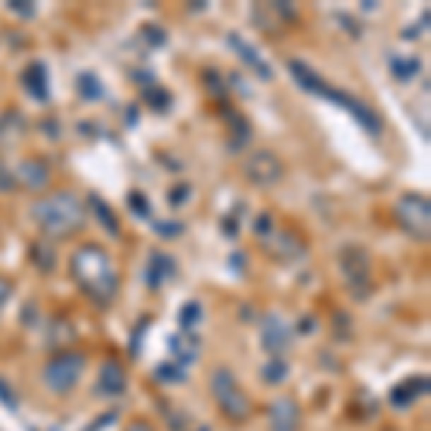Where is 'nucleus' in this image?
Listing matches in <instances>:
<instances>
[{
    "label": "nucleus",
    "instance_id": "obj_1",
    "mask_svg": "<svg viewBox=\"0 0 431 431\" xmlns=\"http://www.w3.org/2000/svg\"><path fill=\"white\" fill-rule=\"evenodd\" d=\"M72 276L83 293H90L95 302H110L118 290V276L112 259L98 244H83L72 256Z\"/></svg>",
    "mask_w": 431,
    "mask_h": 431
},
{
    "label": "nucleus",
    "instance_id": "obj_2",
    "mask_svg": "<svg viewBox=\"0 0 431 431\" xmlns=\"http://www.w3.org/2000/svg\"><path fill=\"white\" fill-rule=\"evenodd\" d=\"M32 219L47 236L66 239L69 233L81 230L86 222V210L75 193H52L32 204Z\"/></svg>",
    "mask_w": 431,
    "mask_h": 431
},
{
    "label": "nucleus",
    "instance_id": "obj_3",
    "mask_svg": "<svg viewBox=\"0 0 431 431\" xmlns=\"http://www.w3.org/2000/svg\"><path fill=\"white\" fill-rule=\"evenodd\" d=\"M394 219L414 239H428L431 230V204L420 193H403L394 204Z\"/></svg>",
    "mask_w": 431,
    "mask_h": 431
},
{
    "label": "nucleus",
    "instance_id": "obj_4",
    "mask_svg": "<svg viewBox=\"0 0 431 431\" xmlns=\"http://www.w3.org/2000/svg\"><path fill=\"white\" fill-rule=\"evenodd\" d=\"M210 388H213V397L219 403V408L230 417V420H244L250 414V403L244 397V391L239 388L236 377L228 371V368H219L210 379Z\"/></svg>",
    "mask_w": 431,
    "mask_h": 431
},
{
    "label": "nucleus",
    "instance_id": "obj_5",
    "mask_svg": "<svg viewBox=\"0 0 431 431\" xmlns=\"http://www.w3.org/2000/svg\"><path fill=\"white\" fill-rule=\"evenodd\" d=\"M83 365H86V357L78 354V351L61 354V357H55V360L47 362V368H43V382H47L49 391H55V394H66L69 388L81 379Z\"/></svg>",
    "mask_w": 431,
    "mask_h": 431
},
{
    "label": "nucleus",
    "instance_id": "obj_6",
    "mask_svg": "<svg viewBox=\"0 0 431 431\" xmlns=\"http://www.w3.org/2000/svg\"><path fill=\"white\" fill-rule=\"evenodd\" d=\"M339 268H342V276L348 282V288L362 299L368 290H371V256L365 247H345L339 253Z\"/></svg>",
    "mask_w": 431,
    "mask_h": 431
},
{
    "label": "nucleus",
    "instance_id": "obj_7",
    "mask_svg": "<svg viewBox=\"0 0 431 431\" xmlns=\"http://www.w3.org/2000/svg\"><path fill=\"white\" fill-rule=\"evenodd\" d=\"M242 167H244L247 182L256 184V187H273L285 176L282 158L276 153H271V150H256V153H250Z\"/></svg>",
    "mask_w": 431,
    "mask_h": 431
},
{
    "label": "nucleus",
    "instance_id": "obj_8",
    "mask_svg": "<svg viewBox=\"0 0 431 431\" xmlns=\"http://www.w3.org/2000/svg\"><path fill=\"white\" fill-rule=\"evenodd\" d=\"M288 69H290V75H293V81L302 86L305 93H314V95H319V98H328V101H333L336 98V90L333 86H328L308 64H302V61H290L288 64Z\"/></svg>",
    "mask_w": 431,
    "mask_h": 431
},
{
    "label": "nucleus",
    "instance_id": "obj_9",
    "mask_svg": "<svg viewBox=\"0 0 431 431\" xmlns=\"http://www.w3.org/2000/svg\"><path fill=\"white\" fill-rule=\"evenodd\" d=\"M262 345H265V351H271V354H282V351L290 348V328L279 314L265 317V322H262Z\"/></svg>",
    "mask_w": 431,
    "mask_h": 431
},
{
    "label": "nucleus",
    "instance_id": "obj_10",
    "mask_svg": "<svg viewBox=\"0 0 431 431\" xmlns=\"http://www.w3.org/2000/svg\"><path fill=\"white\" fill-rule=\"evenodd\" d=\"M268 420H271V431H299L302 411H299V406H296L293 397H279L271 406Z\"/></svg>",
    "mask_w": 431,
    "mask_h": 431
},
{
    "label": "nucleus",
    "instance_id": "obj_11",
    "mask_svg": "<svg viewBox=\"0 0 431 431\" xmlns=\"http://www.w3.org/2000/svg\"><path fill=\"white\" fill-rule=\"evenodd\" d=\"M333 104H339V107H345V110H348L365 129H368V133H374V136H379V129H382V124H379V118H377V112L371 110V107H365L362 101H357L354 95H348V93H339L336 90V98H333Z\"/></svg>",
    "mask_w": 431,
    "mask_h": 431
},
{
    "label": "nucleus",
    "instance_id": "obj_12",
    "mask_svg": "<svg viewBox=\"0 0 431 431\" xmlns=\"http://www.w3.org/2000/svg\"><path fill=\"white\" fill-rule=\"evenodd\" d=\"M98 391L104 394V397H118V394H124V388H126V374H124V368L118 365V362H104L101 365V371H98Z\"/></svg>",
    "mask_w": 431,
    "mask_h": 431
},
{
    "label": "nucleus",
    "instance_id": "obj_13",
    "mask_svg": "<svg viewBox=\"0 0 431 431\" xmlns=\"http://www.w3.org/2000/svg\"><path fill=\"white\" fill-rule=\"evenodd\" d=\"M228 40H230V47H233V52L259 75V78H262V81H271L273 78V72H271V66L262 61V58H259L256 52H253V47H250V43L247 40H242L239 35H228Z\"/></svg>",
    "mask_w": 431,
    "mask_h": 431
},
{
    "label": "nucleus",
    "instance_id": "obj_14",
    "mask_svg": "<svg viewBox=\"0 0 431 431\" xmlns=\"http://www.w3.org/2000/svg\"><path fill=\"white\" fill-rule=\"evenodd\" d=\"M23 83H26V90L35 101H47L49 98V86H47V69H43V64H32L23 75Z\"/></svg>",
    "mask_w": 431,
    "mask_h": 431
},
{
    "label": "nucleus",
    "instance_id": "obj_15",
    "mask_svg": "<svg viewBox=\"0 0 431 431\" xmlns=\"http://www.w3.org/2000/svg\"><path fill=\"white\" fill-rule=\"evenodd\" d=\"M18 179L26 187L40 190V187H47V182H49V170H47V164H40V161H23L18 167Z\"/></svg>",
    "mask_w": 431,
    "mask_h": 431
},
{
    "label": "nucleus",
    "instance_id": "obj_16",
    "mask_svg": "<svg viewBox=\"0 0 431 431\" xmlns=\"http://www.w3.org/2000/svg\"><path fill=\"white\" fill-rule=\"evenodd\" d=\"M172 259L170 256H164V253H153V259H150V268H147V282H150V288H161L170 276H172Z\"/></svg>",
    "mask_w": 431,
    "mask_h": 431
},
{
    "label": "nucleus",
    "instance_id": "obj_17",
    "mask_svg": "<svg viewBox=\"0 0 431 431\" xmlns=\"http://www.w3.org/2000/svg\"><path fill=\"white\" fill-rule=\"evenodd\" d=\"M90 207H93V213L98 216V222L104 225V230L112 236V239H118L121 236V225H118V219H115V213H112V207L101 199V196H90Z\"/></svg>",
    "mask_w": 431,
    "mask_h": 431
},
{
    "label": "nucleus",
    "instance_id": "obj_18",
    "mask_svg": "<svg viewBox=\"0 0 431 431\" xmlns=\"http://www.w3.org/2000/svg\"><path fill=\"white\" fill-rule=\"evenodd\" d=\"M411 391H417V394H425V391H428V379H411V382H406V385L394 388V394H391V403H394V406H408V403H414L417 397H414Z\"/></svg>",
    "mask_w": 431,
    "mask_h": 431
},
{
    "label": "nucleus",
    "instance_id": "obj_19",
    "mask_svg": "<svg viewBox=\"0 0 431 431\" xmlns=\"http://www.w3.org/2000/svg\"><path fill=\"white\" fill-rule=\"evenodd\" d=\"M32 262L40 268V271H52L55 268V250H49L47 244H43V242H35L32 244Z\"/></svg>",
    "mask_w": 431,
    "mask_h": 431
},
{
    "label": "nucleus",
    "instance_id": "obj_20",
    "mask_svg": "<svg viewBox=\"0 0 431 431\" xmlns=\"http://www.w3.org/2000/svg\"><path fill=\"white\" fill-rule=\"evenodd\" d=\"M78 86H81V93H83V98H90V101H95V98H101V83H98V78H93L90 72H83V75L78 78Z\"/></svg>",
    "mask_w": 431,
    "mask_h": 431
},
{
    "label": "nucleus",
    "instance_id": "obj_21",
    "mask_svg": "<svg viewBox=\"0 0 431 431\" xmlns=\"http://www.w3.org/2000/svg\"><path fill=\"white\" fill-rule=\"evenodd\" d=\"M182 328L184 331H190V328H196L199 325V319H201V305H199V302H190V305H184L182 308Z\"/></svg>",
    "mask_w": 431,
    "mask_h": 431
},
{
    "label": "nucleus",
    "instance_id": "obj_22",
    "mask_svg": "<svg viewBox=\"0 0 431 431\" xmlns=\"http://www.w3.org/2000/svg\"><path fill=\"white\" fill-rule=\"evenodd\" d=\"M262 377H265L268 382H282V379L288 377V365H285L282 360H273V362H268V365H265Z\"/></svg>",
    "mask_w": 431,
    "mask_h": 431
},
{
    "label": "nucleus",
    "instance_id": "obj_23",
    "mask_svg": "<svg viewBox=\"0 0 431 431\" xmlns=\"http://www.w3.org/2000/svg\"><path fill=\"white\" fill-rule=\"evenodd\" d=\"M129 207H133L138 216H150V201L141 193H129Z\"/></svg>",
    "mask_w": 431,
    "mask_h": 431
},
{
    "label": "nucleus",
    "instance_id": "obj_24",
    "mask_svg": "<svg viewBox=\"0 0 431 431\" xmlns=\"http://www.w3.org/2000/svg\"><path fill=\"white\" fill-rule=\"evenodd\" d=\"M155 230H158V236H179L184 230V225L182 222H158Z\"/></svg>",
    "mask_w": 431,
    "mask_h": 431
},
{
    "label": "nucleus",
    "instance_id": "obj_25",
    "mask_svg": "<svg viewBox=\"0 0 431 431\" xmlns=\"http://www.w3.org/2000/svg\"><path fill=\"white\" fill-rule=\"evenodd\" d=\"M391 69H394V75H400V78H411V72H417V61H394L391 64Z\"/></svg>",
    "mask_w": 431,
    "mask_h": 431
},
{
    "label": "nucleus",
    "instance_id": "obj_26",
    "mask_svg": "<svg viewBox=\"0 0 431 431\" xmlns=\"http://www.w3.org/2000/svg\"><path fill=\"white\" fill-rule=\"evenodd\" d=\"M256 236H271V216H259L256 219Z\"/></svg>",
    "mask_w": 431,
    "mask_h": 431
},
{
    "label": "nucleus",
    "instance_id": "obj_27",
    "mask_svg": "<svg viewBox=\"0 0 431 431\" xmlns=\"http://www.w3.org/2000/svg\"><path fill=\"white\" fill-rule=\"evenodd\" d=\"M0 403H6L12 411L18 408V403H15V397H12V391H9V385H4V382H0Z\"/></svg>",
    "mask_w": 431,
    "mask_h": 431
},
{
    "label": "nucleus",
    "instance_id": "obj_28",
    "mask_svg": "<svg viewBox=\"0 0 431 431\" xmlns=\"http://www.w3.org/2000/svg\"><path fill=\"white\" fill-rule=\"evenodd\" d=\"M187 196H190V187H187V184H179V190H172L170 201H172V204H182Z\"/></svg>",
    "mask_w": 431,
    "mask_h": 431
},
{
    "label": "nucleus",
    "instance_id": "obj_29",
    "mask_svg": "<svg viewBox=\"0 0 431 431\" xmlns=\"http://www.w3.org/2000/svg\"><path fill=\"white\" fill-rule=\"evenodd\" d=\"M147 101H150L153 107H158V110L170 104V98H167V93H150V95H147Z\"/></svg>",
    "mask_w": 431,
    "mask_h": 431
},
{
    "label": "nucleus",
    "instance_id": "obj_30",
    "mask_svg": "<svg viewBox=\"0 0 431 431\" xmlns=\"http://www.w3.org/2000/svg\"><path fill=\"white\" fill-rule=\"evenodd\" d=\"M9 293H12V285L6 282V279H0V308L6 305V299H9Z\"/></svg>",
    "mask_w": 431,
    "mask_h": 431
},
{
    "label": "nucleus",
    "instance_id": "obj_31",
    "mask_svg": "<svg viewBox=\"0 0 431 431\" xmlns=\"http://www.w3.org/2000/svg\"><path fill=\"white\" fill-rule=\"evenodd\" d=\"M9 9H15V12H20V15H26V18L32 15V6H26V4H23V0H12V4H9Z\"/></svg>",
    "mask_w": 431,
    "mask_h": 431
},
{
    "label": "nucleus",
    "instance_id": "obj_32",
    "mask_svg": "<svg viewBox=\"0 0 431 431\" xmlns=\"http://www.w3.org/2000/svg\"><path fill=\"white\" fill-rule=\"evenodd\" d=\"M0 190H12V179H9V172L0 167Z\"/></svg>",
    "mask_w": 431,
    "mask_h": 431
},
{
    "label": "nucleus",
    "instance_id": "obj_33",
    "mask_svg": "<svg viewBox=\"0 0 431 431\" xmlns=\"http://www.w3.org/2000/svg\"><path fill=\"white\" fill-rule=\"evenodd\" d=\"M126 431H153V428H150L147 423H141V420H136V423H129V425H126Z\"/></svg>",
    "mask_w": 431,
    "mask_h": 431
},
{
    "label": "nucleus",
    "instance_id": "obj_34",
    "mask_svg": "<svg viewBox=\"0 0 431 431\" xmlns=\"http://www.w3.org/2000/svg\"><path fill=\"white\" fill-rule=\"evenodd\" d=\"M201 431H204V428H201Z\"/></svg>",
    "mask_w": 431,
    "mask_h": 431
}]
</instances>
